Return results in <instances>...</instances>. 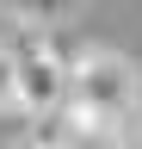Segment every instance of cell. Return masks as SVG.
Returning <instances> with one entry per match:
<instances>
[{"label": "cell", "mask_w": 142, "mask_h": 149, "mask_svg": "<svg viewBox=\"0 0 142 149\" xmlns=\"http://www.w3.org/2000/svg\"><path fill=\"white\" fill-rule=\"evenodd\" d=\"M0 106H12V56H6V44H0Z\"/></svg>", "instance_id": "obj_5"}, {"label": "cell", "mask_w": 142, "mask_h": 149, "mask_svg": "<svg viewBox=\"0 0 142 149\" xmlns=\"http://www.w3.org/2000/svg\"><path fill=\"white\" fill-rule=\"evenodd\" d=\"M31 149H62V143H56V137H37V143H31Z\"/></svg>", "instance_id": "obj_6"}, {"label": "cell", "mask_w": 142, "mask_h": 149, "mask_svg": "<svg viewBox=\"0 0 142 149\" xmlns=\"http://www.w3.org/2000/svg\"><path fill=\"white\" fill-rule=\"evenodd\" d=\"M49 137H56L62 149H123V143H93V137H68L62 124H49Z\"/></svg>", "instance_id": "obj_4"}, {"label": "cell", "mask_w": 142, "mask_h": 149, "mask_svg": "<svg viewBox=\"0 0 142 149\" xmlns=\"http://www.w3.org/2000/svg\"><path fill=\"white\" fill-rule=\"evenodd\" d=\"M74 13V0H0V19H12L19 31H49Z\"/></svg>", "instance_id": "obj_3"}, {"label": "cell", "mask_w": 142, "mask_h": 149, "mask_svg": "<svg viewBox=\"0 0 142 149\" xmlns=\"http://www.w3.org/2000/svg\"><path fill=\"white\" fill-rule=\"evenodd\" d=\"M130 149H142V137H136V143H130Z\"/></svg>", "instance_id": "obj_7"}, {"label": "cell", "mask_w": 142, "mask_h": 149, "mask_svg": "<svg viewBox=\"0 0 142 149\" xmlns=\"http://www.w3.org/2000/svg\"><path fill=\"white\" fill-rule=\"evenodd\" d=\"M142 106V81H136V62L117 50H80L74 68H68V112H62V130L68 137H93V143H123ZM130 149V143H123Z\"/></svg>", "instance_id": "obj_1"}, {"label": "cell", "mask_w": 142, "mask_h": 149, "mask_svg": "<svg viewBox=\"0 0 142 149\" xmlns=\"http://www.w3.org/2000/svg\"><path fill=\"white\" fill-rule=\"evenodd\" d=\"M6 56H12V106H19L25 118H37V124H62L74 56H68L49 31H12Z\"/></svg>", "instance_id": "obj_2"}]
</instances>
